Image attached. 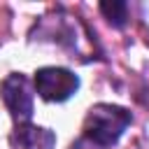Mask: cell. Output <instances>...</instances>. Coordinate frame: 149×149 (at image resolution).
<instances>
[{"instance_id":"obj_5","label":"cell","mask_w":149,"mask_h":149,"mask_svg":"<svg viewBox=\"0 0 149 149\" xmlns=\"http://www.w3.org/2000/svg\"><path fill=\"white\" fill-rule=\"evenodd\" d=\"M100 12L109 19V23L114 26H123L126 19H128V5L126 2H102L100 5Z\"/></svg>"},{"instance_id":"obj_3","label":"cell","mask_w":149,"mask_h":149,"mask_svg":"<svg viewBox=\"0 0 149 149\" xmlns=\"http://www.w3.org/2000/svg\"><path fill=\"white\" fill-rule=\"evenodd\" d=\"M2 100L12 116L19 123H28L33 116V93H30V81L23 74H9L2 81Z\"/></svg>"},{"instance_id":"obj_1","label":"cell","mask_w":149,"mask_h":149,"mask_svg":"<svg viewBox=\"0 0 149 149\" xmlns=\"http://www.w3.org/2000/svg\"><path fill=\"white\" fill-rule=\"evenodd\" d=\"M130 123V112L116 105H95L86 114L84 121V140L98 149H107L116 144L123 130Z\"/></svg>"},{"instance_id":"obj_4","label":"cell","mask_w":149,"mask_h":149,"mask_svg":"<svg viewBox=\"0 0 149 149\" xmlns=\"http://www.w3.org/2000/svg\"><path fill=\"white\" fill-rule=\"evenodd\" d=\"M12 149H54L56 135L49 128L33 126V123H19L9 137Z\"/></svg>"},{"instance_id":"obj_2","label":"cell","mask_w":149,"mask_h":149,"mask_svg":"<svg viewBox=\"0 0 149 149\" xmlns=\"http://www.w3.org/2000/svg\"><path fill=\"white\" fill-rule=\"evenodd\" d=\"M79 88V77L68 68H40L35 72V91L49 102H63Z\"/></svg>"}]
</instances>
